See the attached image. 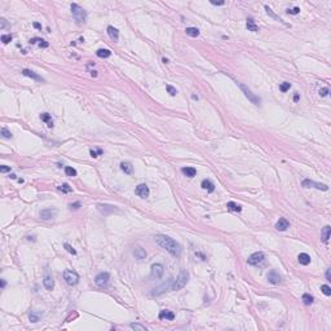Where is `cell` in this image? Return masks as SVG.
<instances>
[{
    "instance_id": "cell-1",
    "label": "cell",
    "mask_w": 331,
    "mask_h": 331,
    "mask_svg": "<svg viewBox=\"0 0 331 331\" xmlns=\"http://www.w3.org/2000/svg\"><path fill=\"white\" fill-rule=\"evenodd\" d=\"M155 242L173 256H180V254H181V246L176 241H173L172 238H169L167 236H163V234L155 236Z\"/></svg>"
},
{
    "instance_id": "cell-2",
    "label": "cell",
    "mask_w": 331,
    "mask_h": 331,
    "mask_svg": "<svg viewBox=\"0 0 331 331\" xmlns=\"http://www.w3.org/2000/svg\"><path fill=\"white\" fill-rule=\"evenodd\" d=\"M71 13L78 23H84L87 19V12L78 4H71Z\"/></svg>"
},
{
    "instance_id": "cell-3",
    "label": "cell",
    "mask_w": 331,
    "mask_h": 331,
    "mask_svg": "<svg viewBox=\"0 0 331 331\" xmlns=\"http://www.w3.org/2000/svg\"><path fill=\"white\" fill-rule=\"evenodd\" d=\"M188 281H189V273H188L186 270H181V272H180V274H179V277H177V279L173 282L171 290H175V291H176V290H181L182 287L186 286Z\"/></svg>"
},
{
    "instance_id": "cell-4",
    "label": "cell",
    "mask_w": 331,
    "mask_h": 331,
    "mask_svg": "<svg viewBox=\"0 0 331 331\" xmlns=\"http://www.w3.org/2000/svg\"><path fill=\"white\" fill-rule=\"evenodd\" d=\"M238 87H239V88L242 89V92H243V93H245V96H246L247 99L252 102V104L256 105V106H259V105H260L261 99H260V97H257L256 95L252 93L250 88H247V87H246L245 84H243V83H238Z\"/></svg>"
},
{
    "instance_id": "cell-5",
    "label": "cell",
    "mask_w": 331,
    "mask_h": 331,
    "mask_svg": "<svg viewBox=\"0 0 331 331\" xmlns=\"http://www.w3.org/2000/svg\"><path fill=\"white\" fill-rule=\"evenodd\" d=\"M64 279L66 281L67 285L75 286L78 282H79V276H78V273H76V272H74V270L66 269V270L64 272Z\"/></svg>"
},
{
    "instance_id": "cell-6",
    "label": "cell",
    "mask_w": 331,
    "mask_h": 331,
    "mask_svg": "<svg viewBox=\"0 0 331 331\" xmlns=\"http://www.w3.org/2000/svg\"><path fill=\"white\" fill-rule=\"evenodd\" d=\"M109 279H110V274L108 273V272H102V273L96 276L95 282L99 287H106L108 283H109Z\"/></svg>"
},
{
    "instance_id": "cell-7",
    "label": "cell",
    "mask_w": 331,
    "mask_h": 331,
    "mask_svg": "<svg viewBox=\"0 0 331 331\" xmlns=\"http://www.w3.org/2000/svg\"><path fill=\"white\" fill-rule=\"evenodd\" d=\"M164 273V266L162 264H153L152 270H150V278L152 279H158L163 276Z\"/></svg>"
},
{
    "instance_id": "cell-8",
    "label": "cell",
    "mask_w": 331,
    "mask_h": 331,
    "mask_svg": "<svg viewBox=\"0 0 331 331\" xmlns=\"http://www.w3.org/2000/svg\"><path fill=\"white\" fill-rule=\"evenodd\" d=\"M264 259H265V256H264L262 252H255V254H252L250 257H248L247 261H248V264L250 265H259L264 261Z\"/></svg>"
},
{
    "instance_id": "cell-9",
    "label": "cell",
    "mask_w": 331,
    "mask_h": 331,
    "mask_svg": "<svg viewBox=\"0 0 331 331\" xmlns=\"http://www.w3.org/2000/svg\"><path fill=\"white\" fill-rule=\"evenodd\" d=\"M303 186L304 188H316V189H319V190H329V186L325 184H319V182H314L312 180H304L303 181Z\"/></svg>"
},
{
    "instance_id": "cell-10",
    "label": "cell",
    "mask_w": 331,
    "mask_h": 331,
    "mask_svg": "<svg viewBox=\"0 0 331 331\" xmlns=\"http://www.w3.org/2000/svg\"><path fill=\"white\" fill-rule=\"evenodd\" d=\"M39 215H40V219H43V220H51V219L56 217L57 210L56 208H45V210H42Z\"/></svg>"
},
{
    "instance_id": "cell-11",
    "label": "cell",
    "mask_w": 331,
    "mask_h": 331,
    "mask_svg": "<svg viewBox=\"0 0 331 331\" xmlns=\"http://www.w3.org/2000/svg\"><path fill=\"white\" fill-rule=\"evenodd\" d=\"M136 194H137L139 197H141V198H148L149 194H150V190H149L148 185L146 184L137 185V186H136Z\"/></svg>"
},
{
    "instance_id": "cell-12",
    "label": "cell",
    "mask_w": 331,
    "mask_h": 331,
    "mask_svg": "<svg viewBox=\"0 0 331 331\" xmlns=\"http://www.w3.org/2000/svg\"><path fill=\"white\" fill-rule=\"evenodd\" d=\"M43 285H44L45 290H48V291H52V290H53V287H55V281H53L52 276H49L48 273H45V276H44V279H43Z\"/></svg>"
},
{
    "instance_id": "cell-13",
    "label": "cell",
    "mask_w": 331,
    "mask_h": 331,
    "mask_svg": "<svg viewBox=\"0 0 331 331\" xmlns=\"http://www.w3.org/2000/svg\"><path fill=\"white\" fill-rule=\"evenodd\" d=\"M289 228H290V222L283 217H281L276 224V229L279 230V232H285V230L289 229Z\"/></svg>"
},
{
    "instance_id": "cell-14",
    "label": "cell",
    "mask_w": 331,
    "mask_h": 331,
    "mask_svg": "<svg viewBox=\"0 0 331 331\" xmlns=\"http://www.w3.org/2000/svg\"><path fill=\"white\" fill-rule=\"evenodd\" d=\"M266 278H268V281H269L270 283H273V285H277V283H279V282H281V276L277 273L276 270H270L269 273H268Z\"/></svg>"
},
{
    "instance_id": "cell-15",
    "label": "cell",
    "mask_w": 331,
    "mask_h": 331,
    "mask_svg": "<svg viewBox=\"0 0 331 331\" xmlns=\"http://www.w3.org/2000/svg\"><path fill=\"white\" fill-rule=\"evenodd\" d=\"M97 208H99V211H100L101 213H104V215H108V213L114 212V211L116 210L114 206H109V204H99V206H97Z\"/></svg>"
},
{
    "instance_id": "cell-16",
    "label": "cell",
    "mask_w": 331,
    "mask_h": 331,
    "mask_svg": "<svg viewBox=\"0 0 331 331\" xmlns=\"http://www.w3.org/2000/svg\"><path fill=\"white\" fill-rule=\"evenodd\" d=\"M159 319H167V321H172L175 318V313L171 312V310H160L159 312Z\"/></svg>"
},
{
    "instance_id": "cell-17",
    "label": "cell",
    "mask_w": 331,
    "mask_h": 331,
    "mask_svg": "<svg viewBox=\"0 0 331 331\" xmlns=\"http://www.w3.org/2000/svg\"><path fill=\"white\" fill-rule=\"evenodd\" d=\"M22 74L25 75V76L31 78V79H34V80H36V82H43V78H42V76H39L38 74H35L34 71L28 70V69H23V70H22Z\"/></svg>"
},
{
    "instance_id": "cell-18",
    "label": "cell",
    "mask_w": 331,
    "mask_h": 331,
    "mask_svg": "<svg viewBox=\"0 0 331 331\" xmlns=\"http://www.w3.org/2000/svg\"><path fill=\"white\" fill-rule=\"evenodd\" d=\"M133 255L137 260H142V259L146 257V251H145L144 248H141V247H136L135 251H133Z\"/></svg>"
},
{
    "instance_id": "cell-19",
    "label": "cell",
    "mask_w": 331,
    "mask_h": 331,
    "mask_svg": "<svg viewBox=\"0 0 331 331\" xmlns=\"http://www.w3.org/2000/svg\"><path fill=\"white\" fill-rule=\"evenodd\" d=\"M108 34H109V36H110L111 40L116 42L119 39V31L116 30L115 27H113V26H109L108 27Z\"/></svg>"
},
{
    "instance_id": "cell-20",
    "label": "cell",
    "mask_w": 331,
    "mask_h": 331,
    "mask_svg": "<svg viewBox=\"0 0 331 331\" xmlns=\"http://www.w3.org/2000/svg\"><path fill=\"white\" fill-rule=\"evenodd\" d=\"M120 169L124 173H127V175H131V173L133 172V167H132V164H131L129 162H122L120 163Z\"/></svg>"
},
{
    "instance_id": "cell-21",
    "label": "cell",
    "mask_w": 331,
    "mask_h": 331,
    "mask_svg": "<svg viewBox=\"0 0 331 331\" xmlns=\"http://www.w3.org/2000/svg\"><path fill=\"white\" fill-rule=\"evenodd\" d=\"M202 188L204 189V190L210 192V193H212L213 190H215V185H213V182L210 181V180H207V179L202 181Z\"/></svg>"
},
{
    "instance_id": "cell-22",
    "label": "cell",
    "mask_w": 331,
    "mask_h": 331,
    "mask_svg": "<svg viewBox=\"0 0 331 331\" xmlns=\"http://www.w3.org/2000/svg\"><path fill=\"white\" fill-rule=\"evenodd\" d=\"M246 27L248 28V31H252V32H257L259 31V27L255 23V21L252 18H248L247 22H246Z\"/></svg>"
},
{
    "instance_id": "cell-23",
    "label": "cell",
    "mask_w": 331,
    "mask_h": 331,
    "mask_svg": "<svg viewBox=\"0 0 331 331\" xmlns=\"http://www.w3.org/2000/svg\"><path fill=\"white\" fill-rule=\"evenodd\" d=\"M181 172L188 177H194L197 175V169L193 167H184V168H181Z\"/></svg>"
},
{
    "instance_id": "cell-24",
    "label": "cell",
    "mask_w": 331,
    "mask_h": 331,
    "mask_svg": "<svg viewBox=\"0 0 331 331\" xmlns=\"http://www.w3.org/2000/svg\"><path fill=\"white\" fill-rule=\"evenodd\" d=\"M298 260H299V262L301 265H308V264H310V256L308 255V254H299V256H298Z\"/></svg>"
},
{
    "instance_id": "cell-25",
    "label": "cell",
    "mask_w": 331,
    "mask_h": 331,
    "mask_svg": "<svg viewBox=\"0 0 331 331\" xmlns=\"http://www.w3.org/2000/svg\"><path fill=\"white\" fill-rule=\"evenodd\" d=\"M330 234H331V228L329 225H326L323 229H322V241L325 243L329 242V238H330Z\"/></svg>"
},
{
    "instance_id": "cell-26",
    "label": "cell",
    "mask_w": 331,
    "mask_h": 331,
    "mask_svg": "<svg viewBox=\"0 0 331 331\" xmlns=\"http://www.w3.org/2000/svg\"><path fill=\"white\" fill-rule=\"evenodd\" d=\"M226 207H228V210L234 211V212H241L242 211V207L239 206V204H237L236 202H228Z\"/></svg>"
},
{
    "instance_id": "cell-27",
    "label": "cell",
    "mask_w": 331,
    "mask_h": 331,
    "mask_svg": "<svg viewBox=\"0 0 331 331\" xmlns=\"http://www.w3.org/2000/svg\"><path fill=\"white\" fill-rule=\"evenodd\" d=\"M186 35H189V36H192V38H197V36H199V30L197 27H186Z\"/></svg>"
},
{
    "instance_id": "cell-28",
    "label": "cell",
    "mask_w": 331,
    "mask_h": 331,
    "mask_svg": "<svg viewBox=\"0 0 331 331\" xmlns=\"http://www.w3.org/2000/svg\"><path fill=\"white\" fill-rule=\"evenodd\" d=\"M96 55L97 57H100V58H108L111 56V52L109 49H99L96 52Z\"/></svg>"
},
{
    "instance_id": "cell-29",
    "label": "cell",
    "mask_w": 331,
    "mask_h": 331,
    "mask_svg": "<svg viewBox=\"0 0 331 331\" xmlns=\"http://www.w3.org/2000/svg\"><path fill=\"white\" fill-rule=\"evenodd\" d=\"M40 118H42V120L47 122V124H48V127H49V128L53 127V120L51 119V115L48 114V113H43V114L40 115Z\"/></svg>"
},
{
    "instance_id": "cell-30",
    "label": "cell",
    "mask_w": 331,
    "mask_h": 331,
    "mask_svg": "<svg viewBox=\"0 0 331 331\" xmlns=\"http://www.w3.org/2000/svg\"><path fill=\"white\" fill-rule=\"evenodd\" d=\"M301 299H303V303L305 304V305H310L313 303V296L312 295H309V294H304L303 296H301Z\"/></svg>"
},
{
    "instance_id": "cell-31",
    "label": "cell",
    "mask_w": 331,
    "mask_h": 331,
    "mask_svg": "<svg viewBox=\"0 0 331 331\" xmlns=\"http://www.w3.org/2000/svg\"><path fill=\"white\" fill-rule=\"evenodd\" d=\"M65 173H66V176L74 177V176H76V169L72 167H65Z\"/></svg>"
},
{
    "instance_id": "cell-32",
    "label": "cell",
    "mask_w": 331,
    "mask_h": 331,
    "mask_svg": "<svg viewBox=\"0 0 331 331\" xmlns=\"http://www.w3.org/2000/svg\"><path fill=\"white\" fill-rule=\"evenodd\" d=\"M264 8H265V11H266V13H268V14H269V16H272V17H273V18H276V19H277V21H279V22H282V23H283V21H282V19H281V18H279L278 16H276V14L273 13V11H272V9H270L269 7H268V5H265Z\"/></svg>"
},
{
    "instance_id": "cell-33",
    "label": "cell",
    "mask_w": 331,
    "mask_h": 331,
    "mask_svg": "<svg viewBox=\"0 0 331 331\" xmlns=\"http://www.w3.org/2000/svg\"><path fill=\"white\" fill-rule=\"evenodd\" d=\"M58 189L62 192V193H71L72 189L69 186V184H62L61 186H58Z\"/></svg>"
},
{
    "instance_id": "cell-34",
    "label": "cell",
    "mask_w": 331,
    "mask_h": 331,
    "mask_svg": "<svg viewBox=\"0 0 331 331\" xmlns=\"http://www.w3.org/2000/svg\"><path fill=\"white\" fill-rule=\"evenodd\" d=\"M129 326H131V327H132L133 330H140V331H146V330H148L144 325H140V323H131Z\"/></svg>"
},
{
    "instance_id": "cell-35",
    "label": "cell",
    "mask_w": 331,
    "mask_h": 331,
    "mask_svg": "<svg viewBox=\"0 0 331 331\" xmlns=\"http://www.w3.org/2000/svg\"><path fill=\"white\" fill-rule=\"evenodd\" d=\"M321 291H322L326 296H330L331 295V289H330V286H327V285H322V286H321Z\"/></svg>"
},
{
    "instance_id": "cell-36",
    "label": "cell",
    "mask_w": 331,
    "mask_h": 331,
    "mask_svg": "<svg viewBox=\"0 0 331 331\" xmlns=\"http://www.w3.org/2000/svg\"><path fill=\"white\" fill-rule=\"evenodd\" d=\"M39 318H40V313H35V312H31L30 313V321L31 322H38L39 321Z\"/></svg>"
},
{
    "instance_id": "cell-37",
    "label": "cell",
    "mask_w": 331,
    "mask_h": 331,
    "mask_svg": "<svg viewBox=\"0 0 331 331\" xmlns=\"http://www.w3.org/2000/svg\"><path fill=\"white\" fill-rule=\"evenodd\" d=\"M290 88H291V84H290L289 82H283V83H282V84L279 85V89H281L282 92H287Z\"/></svg>"
},
{
    "instance_id": "cell-38",
    "label": "cell",
    "mask_w": 331,
    "mask_h": 331,
    "mask_svg": "<svg viewBox=\"0 0 331 331\" xmlns=\"http://www.w3.org/2000/svg\"><path fill=\"white\" fill-rule=\"evenodd\" d=\"M2 136L4 139H12V133H11V131H8L7 128H2Z\"/></svg>"
},
{
    "instance_id": "cell-39",
    "label": "cell",
    "mask_w": 331,
    "mask_h": 331,
    "mask_svg": "<svg viewBox=\"0 0 331 331\" xmlns=\"http://www.w3.org/2000/svg\"><path fill=\"white\" fill-rule=\"evenodd\" d=\"M2 42L4 43V44H8L9 42H12V35L11 34H8V35H2Z\"/></svg>"
},
{
    "instance_id": "cell-40",
    "label": "cell",
    "mask_w": 331,
    "mask_h": 331,
    "mask_svg": "<svg viewBox=\"0 0 331 331\" xmlns=\"http://www.w3.org/2000/svg\"><path fill=\"white\" fill-rule=\"evenodd\" d=\"M102 153V150L101 149H97V150H91L89 152V154H91V157H93V158H96V157H99V155H101Z\"/></svg>"
},
{
    "instance_id": "cell-41",
    "label": "cell",
    "mask_w": 331,
    "mask_h": 331,
    "mask_svg": "<svg viewBox=\"0 0 331 331\" xmlns=\"http://www.w3.org/2000/svg\"><path fill=\"white\" fill-rule=\"evenodd\" d=\"M329 92H330V89L327 88V87H325V88H321V89H319L318 93H319L321 97H326V96L329 95Z\"/></svg>"
},
{
    "instance_id": "cell-42",
    "label": "cell",
    "mask_w": 331,
    "mask_h": 331,
    "mask_svg": "<svg viewBox=\"0 0 331 331\" xmlns=\"http://www.w3.org/2000/svg\"><path fill=\"white\" fill-rule=\"evenodd\" d=\"M166 88H167V92L171 96H176V93H177V91H176V88H173L172 85H167L166 87Z\"/></svg>"
},
{
    "instance_id": "cell-43",
    "label": "cell",
    "mask_w": 331,
    "mask_h": 331,
    "mask_svg": "<svg viewBox=\"0 0 331 331\" xmlns=\"http://www.w3.org/2000/svg\"><path fill=\"white\" fill-rule=\"evenodd\" d=\"M64 247L66 248V251H67V252H70V254H72V255H75V254H76V251H75L74 248H72V247L69 245V243H65V246H64Z\"/></svg>"
},
{
    "instance_id": "cell-44",
    "label": "cell",
    "mask_w": 331,
    "mask_h": 331,
    "mask_svg": "<svg viewBox=\"0 0 331 331\" xmlns=\"http://www.w3.org/2000/svg\"><path fill=\"white\" fill-rule=\"evenodd\" d=\"M287 13L289 14H298L299 12H300V8H298V7H295V8H293V9H287L286 11Z\"/></svg>"
},
{
    "instance_id": "cell-45",
    "label": "cell",
    "mask_w": 331,
    "mask_h": 331,
    "mask_svg": "<svg viewBox=\"0 0 331 331\" xmlns=\"http://www.w3.org/2000/svg\"><path fill=\"white\" fill-rule=\"evenodd\" d=\"M80 208V203L79 202H76L74 204H70V210H79Z\"/></svg>"
},
{
    "instance_id": "cell-46",
    "label": "cell",
    "mask_w": 331,
    "mask_h": 331,
    "mask_svg": "<svg viewBox=\"0 0 331 331\" xmlns=\"http://www.w3.org/2000/svg\"><path fill=\"white\" fill-rule=\"evenodd\" d=\"M0 171L2 172H9L11 171V167H8V166H2V167H0Z\"/></svg>"
},
{
    "instance_id": "cell-47",
    "label": "cell",
    "mask_w": 331,
    "mask_h": 331,
    "mask_svg": "<svg viewBox=\"0 0 331 331\" xmlns=\"http://www.w3.org/2000/svg\"><path fill=\"white\" fill-rule=\"evenodd\" d=\"M211 4H213V5H224L225 4V2H213V0H211Z\"/></svg>"
},
{
    "instance_id": "cell-48",
    "label": "cell",
    "mask_w": 331,
    "mask_h": 331,
    "mask_svg": "<svg viewBox=\"0 0 331 331\" xmlns=\"http://www.w3.org/2000/svg\"><path fill=\"white\" fill-rule=\"evenodd\" d=\"M0 22H2V26H0V27H2V28H5V27L8 26V23H7V19H4V18H2V21H0Z\"/></svg>"
},
{
    "instance_id": "cell-49",
    "label": "cell",
    "mask_w": 331,
    "mask_h": 331,
    "mask_svg": "<svg viewBox=\"0 0 331 331\" xmlns=\"http://www.w3.org/2000/svg\"><path fill=\"white\" fill-rule=\"evenodd\" d=\"M39 45H40L42 48H47L48 47V43L44 42V40H40V43H39Z\"/></svg>"
},
{
    "instance_id": "cell-50",
    "label": "cell",
    "mask_w": 331,
    "mask_h": 331,
    "mask_svg": "<svg viewBox=\"0 0 331 331\" xmlns=\"http://www.w3.org/2000/svg\"><path fill=\"white\" fill-rule=\"evenodd\" d=\"M326 279H327V281H331V277H330V269L326 270Z\"/></svg>"
},
{
    "instance_id": "cell-51",
    "label": "cell",
    "mask_w": 331,
    "mask_h": 331,
    "mask_svg": "<svg viewBox=\"0 0 331 331\" xmlns=\"http://www.w3.org/2000/svg\"><path fill=\"white\" fill-rule=\"evenodd\" d=\"M294 101H295V102H298V101H299V95H298V93H296V95L294 96Z\"/></svg>"
},
{
    "instance_id": "cell-52",
    "label": "cell",
    "mask_w": 331,
    "mask_h": 331,
    "mask_svg": "<svg viewBox=\"0 0 331 331\" xmlns=\"http://www.w3.org/2000/svg\"><path fill=\"white\" fill-rule=\"evenodd\" d=\"M34 27H35V28H42V26L39 25L38 22H35V23H34Z\"/></svg>"
},
{
    "instance_id": "cell-53",
    "label": "cell",
    "mask_w": 331,
    "mask_h": 331,
    "mask_svg": "<svg viewBox=\"0 0 331 331\" xmlns=\"http://www.w3.org/2000/svg\"><path fill=\"white\" fill-rule=\"evenodd\" d=\"M5 285H7L5 279H2V287H3V289H4V287H5Z\"/></svg>"
},
{
    "instance_id": "cell-54",
    "label": "cell",
    "mask_w": 331,
    "mask_h": 331,
    "mask_svg": "<svg viewBox=\"0 0 331 331\" xmlns=\"http://www.w3.org/2000/svg\"><path fill=\"white\" fill-rule=\"evenodd\" d=\"M91 75L93 76V78H96L97 76V71H91Z\"/></svg>"
},
{
    "instance_id": "cell-55",
    "label": "cell",
    "mask_w": 331,
    "mask_h": 331,
    "mask_svg": "<svg viewBox=\"0 0 331 331\" xmlns=\"http://www.w3.org/2000/svg\"><path fill=\"white\" fill-rule=\"evenodd\" d=\"M9 177H11V179H16V175L12 173V175H9Z\"/></svg>"
}]
</instances>
